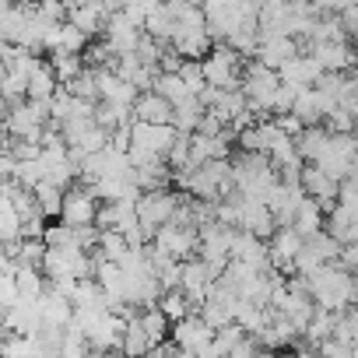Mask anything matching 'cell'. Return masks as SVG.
<instances>
[{
  "mask_svg": "<svg viewBox=\"0 0 358 358\" xmlns=\"http://www.w3.org/2000/svg\"><path fill=\"white\" fill-rule=\"evenodd\" d=\"M306 285H309L313 306L330 309V313H337L344 306H355V299H358L351 271H344L337 264H320L313 274H306Z\"/></svg>",
  "mask_w": 358,
  "mask_h": 358,
  "instance_id": "obj_1",
  "label": "cell"
},
{
  "mask_svg": "<svg viewBox=\"0 0 358 358\" xmlns=\"http://www.w3.org/2000/svg\"><path fill=\"white\" fill-rule=\"evenodd\" d=\"M39 267L46 278H92L95 260L88 250H78V246H46Z\"/></svg>",
  "mask_w": 358,
  "mask_h": 358,
  "instance_id": "obj_2",
  "label": "cell"
},
{
  "mask_svg": "<svg viewBox=\"0 0 358 358\" xmlns=\"http://www.w3.org/2000/svg\"><path fill=\"white\" fill-rule=\"evenodd\" d=\"M313 165H320L334 179L355 176V137H351V130H330L327 134V144L313 158Z\"/></svg>",
  "mask_w": 358,
  "mask_h": 358,
  "instance_id": "obj_3",
  "label": "cell"
},
{
  "mask_svg": "<svg viewBox=\"0 0 358 358\" xmlns=\"http://www.w3.org/2000/svg\"><path fill=\"white\" fill-rule=\"evenodd\" d=\"M204 85L215 88H239V53L229 43H211V50L201 57Z\"/></svg>",
  "mask_w": 358,
  "mask_h": 358,
  "instance_id": "obj_4",
  "label": "cell"
},
{
  "mask_svg": "<svg viewBox=\"0 0 358 358\" xmlns=\"http://www.w3.org/2000/svg\"><path fill=\"white\" fill-rule=\"evenodd\" d=\"M176 204H179V194H172V190H165V187H158V190H141V194H137L134 215H137V222H141V229H144L148 239L155 236V229H158L162 222L172 218Z\"/></svg>",
  "mask_w": 358,
  "mask_h": 358,
  "instance_id": "obj_5",
  "label": "cell"
},
{
  "mask_svg": "<svg viewBox=\"0 0 358 358\" xmlns=\"http://www.w3.org/2000/svg\"><path fill=\"white\" fill-rule=\"evenodd\" d=\"M95 208H99V197L81 183L78 187V179L64 190V201H60V222L64 225H92L95 222Z\"/></svg>",
  "mask_w": 358,
  "mask_h": 358,
  "instance_id": "obj_6",
  "label": "cell"
},
{
  "mask_svg": "<svg viewBox=\"0 0 358 358\" xmlns=\"http://www.w3.org/2000/svg\"><path fill=\"white\" fill-rule=\"evenodd\" d=\"M151 243H158L162 250H169V257L187 260L197 253V229L194 225H176V222H162L151 236Z\"/></svg>",
  "mask_w": 358,
  "mask_h": 358,
  "instance_id": "obj_7",
  "label": "cell"
},
{
  "mask_svg": "<svg viewBox=\"0 0 358 358\" xmlns=\"http://www.w3.org/2000/svg\"><path fill=\"white\" fill-rule=\"evenodd\" d=\"M127 134H130V144H134V148H144V151H155V155H165L169 144L176 141V127H172V123L130 120V123H127Z\"/></svg>",
  "mask_w": 358,
  "mask_h": 358,
  "instance_id": "obj_8",
  "label": "cell"
},
{
  "mask_svg": "<svg viewBox=\"0 0 358 358\" xmlns=\"http://www.w3.org/2000/svg\"><path fill=\"white\" fill-rule=\"evenodd\" d=\"M102 36H106V46L113 50V57H123V53H134V46L141 39V29L123 11H109L106 22H102Z\"/></svg>",
  "mask_w": 358,
  "mask_h": 358,
  "instance_id": "obj_9",
  "label": "cell"
},
{
  "mask_svg": "<svg viewBox=\"0 0 358 358\" xmlns=\"http://www.w3.org/2000/svg\"><path fill=\"white\" fill-rule=\"evenodd\" d=\"M169 327H172V323H169ZM169 334H172V341L179 344V351H183V355H197V348H204L215 330L201 320V313H187L183 320H176V327H172Z\"/></svg>",
  "mask_w": 358,
  "mask_h": 358,
  "instance_id": "obj_10",
  "label": "cell"
},
{
  "mask_svg": "<svg viewBox=\"0 0 358 358\" xmlns=\"http://www.w3.org/2000/svg\"><path fill=\"white\" fill-rule=\"evenodd\" d=\"M299 183H302V190L309 194V197H316V204H320V211L327 215L330 208H334V197H337V179L334 176H327L320 165H302L299 169Z\"/></svg>",
  "mask_w": 358,
  "mask_h": 358,
  "instance_id": "obj_11",
  "label": "cell"
},
{
  "mask_svg": "<svg viewBox=\"0 0 358 358\" xmlns=\"http://www.w3.org/2000/svg\"><path fill=\"white\" fill-rule=\"evenodd\" d=\"M299 53V39H292V36H281V32H271V36H260V43H257V60L260 64H267V67H281L288 57H295Z\"/></svg>",
  "mask_w": 358,
  "mask_h": 358,
  "instance_id": "obj_12",
  "label": "cell"
},
{
  "mask_svg": "<svg viewBox=\"0 0 358 358\" xmlns=\"http://www.w3.org/2000/svg\"><path fill=\"white\" fill-rule=\"evenodd\" d=\"M327 222V232L337 239V243H358V208H348V204H337L323 215Z\"/></svg>",
  "mask_w": 358,
  "mask_h": 358,
  "instance_id": "obj_13",
  "label": "cell"
},
{
  "mask_svg": "<svg viewBox=\"0 0 358 358\" xmlns=\"http://www.w3.org/2000/svg\"><path fill=\"white\" fill-rule=\"evenodd\" d=\"M306 50L316 57V64L323 71H351V64H355L351 43H306Z\"/></svg>",
  "mask_w": 358,
  "mask_h": 358,
  "instance_id": "obj_14",
  "label": "cell"
},
{
  "mask_svg": "<svg viewBox=\"0 0 358 358\" xmlns=\"http://www.w3.org/2000/svg\"><path fill=\"white\" fill-rule=\"evenodd\" d=\"M134 120H144V123H172V106L158 95V92H137L134 106H130Z\"/></svg>",
  "mask_w": 358,
  "mask_h": 358,
  "instance_id": "obj_15",
  "label": "cell"
},
{
  "mask_svg": "<svg viewBox=\"0 0 358 358\" xmlns=\"http://www.w3.org/2000/svg\"><path fill=\"white\" fill-rule=\"evenodd\" d=\"M106 8L99 4V0H85V4H74V8H67V22L74 25V29H81L88 39H95L99 32H102V22H106Z\"/></svg>",
  "mask_w": 358,
  "mask_h": 358,
  "instance_id": "obj_16",
  "label": "cell"
},
{
  "mask_svg": "<svg viewBox=\"0 0 358 358\" xmlns=\"http://www.w3.org/2000/svg\"><path fill=\"white\" fill-rule=\"evenodd\" d=\"M323 74V67L316 64V57L313 53H295V57H288L281 67H278V78L281 81H292V85H313L316 78Z\"/></svg>",
  "mask_w": 358,
  "mask_h": 358,
  "instance_id": "obj_17",
  "label": "cell"
},
{
  "mask_svg": "<svg viewBox=\"0 0 358 358\" xmlns=\"http://www.w3.org/2000/svg\"><path fill=\"white\" fill-rule=\"evenodd\" d=\"M201 113H204V106H201V99L190 92V95H183L179 102H172V127H176L179 134H194Z\"/></svg>",
  "mask_w": 358,
  "mask_h": 358,
  "instance_id": "obj_18",
  "label": "cell"
},
{
  "mask_svg": "<svg viewBox=\"0 0 358 358\" xmlns=\"http://www.w3.org/2000/svg\"><path fill=\"white\" fill-rule=\"evenodd\" d=\"M15 285H18V299H39L46 292V274L36 264H18L15 267Z\"/></svg>",
  "mask_w": 358,
  "mask_h": 358,
  "instance_id": "obj_19",
  "label": "cell"
},
{
  "mask_svg": "<svg viewBox=\"0 0 358 358\" xmlns=\"http://www.w3.org/2000/svg\"><path fill=\"white\" fill-rule=\"evenodd\" d=\"M292 229L306 239V236H313V232H320L323 229V211H320V204H316V197H302V204L295 208V218H292Z\"/></svg>",
  "mask_w": 358,
  "mask_h": 358,
  "instance_id": "obj_20",
  "label": "cell"
},
{
  "mask_svg": "<svg viewBox=\"0 0 358 358\" xmlns=\"http://www.w3.org/2000/svg\"><path fill=\"white\" fill-rule=\"evenodd\" d=\"M39 313H43V320L46 323H57V327H67V320H71V313H74V306H71V299H64V295H57V292H43L39 295Z\"/></svg>",
  "mask_w": 358,
  "mask_h": 358,
  "instance_id": "obj_21",
  "label": "cell"
},
{
  "mask_svg": "<svg viewBox=\"0 0 358 358\" xmlns=\"http://www.w3.org/2000/svg\"><path fill=\"white\" fill-rule=\"evenodd\" d=\"M29 190H32V197H36V204H39L43 218H57V215H60L64 190H60L57 183H50V179H39V183H36V187H29Z\"/></svg>",
  "mask_w": 358,
  "mask_h": 358,
  "instance_id": "obj_22",
  "label": "cell"
},
{
  "mask_svg": "<svg viewBox=\"0 0 358 358\" xmlns=\"http://www.w3.org/2000/svg\"><path fill=\"white\" fill-rule=\"evenodd\" d=\"M172 25H176V18L169 15V8H165V4H158L155 11H148V15H144L141 32H144V36H151V39H158V43H169Z\"/></svg>",
  "mask_w": 358,
  "mask_h": 358,
  "instance_id": "obj_23",
  "label": "cell"
},
{
  "mask_svg": "<svg viewBox=\"0 0 358 358\" xmlns=\"http://www.w3.org/2000/svg\"><path fill=\"white\" fill-rule=\"evenodd\" d=\"M137 323H141L148 344H158V341L169 334V320H165V313H162L158 306H144V309L137 313Z\"/></svg>",
  "mask_w": 358,
  "mask_h": 358,
  "instance_id": "obj_24",
  "label": "cell"
},
{
  "mask_svg": "<svg viewBox=\"0 0 358 358\" xmlns=\"http://www.w3.org/2000/svg\"><path fill=\"white\" fill-rule=\"evenodd\" d=\"M155 306L165 313V320H169V323L183 320V316L190 313V302H187V292H183V288H165V292L155 299Z\"/></svg>",
  "mask_w": 358,
  "mask_h": 358,
  "instance_id": "obj_25",
  "label": "cell"
},
{
  "mask_svg": "<svg viewBox=\"0 0 358 358\" xmlns=\"http://www.w3.org/2000/svg\"><path fill=\"white\" fill-rule=\"evenodd\" d=\"M151 92H158L169 106L179 102L183 95H190V88L183 85V78L179 74H169V71H155V81H151Z\"/></svg>",
  "mask_w": 358,
  "mask_h": 358,
  "instance_id": "obj_26",
  "label": "cell"
},
{
  "mask_svg": "<svg viewBox=\"0 0 358 358\" xmlns=\"http://www.w3.org/2000/svg\"><path fill=\"white\" fill-rule=\"evenodd\" d=\"M53 88H57V78H53L50 64L43 60V64L29 74V81H25V99H50Z\"/></svg>",
  "mask_w": 358,
  "mask_h": 358,
  "instance_id": "obj_27",
  "label": "cell"
},
{
  "mask_svg": "<svg viewBox=\"0 0 358 358\" xmlns=\"http://www.w3.org/2000/svg\"><path fill=\"white\" fill-rule=\"evenodd\" d=\"M120 351H123V355H148V351H151V344H148V337H144V330H141L137 316H130V320L123 323V334H120Z\"/></svg>",
  "mask_w": 358,
  "mask_h": 358,
  "instance_id": "obj_28",
  "label": "cell"
},
{
  "mask_svg": "<svg viewBox=\"0 0 358 358\" xmlns=\"http://www.w3.org/2000/svg\"><path fill=\"white\" fill-rule=\"evenodd\" d=\"M130 246H127V239L116 232V229H99V243H95V257H102V260H120L123 253H127Z\"/></svg>",
  "mask_w": 358,
  "mask_h": 358,
  "instance_id": "obj_29",
  "label": "cell"
},
{
  "mask_svg": "<svg viewBox=\"0 0 358 358\" xmlns=\"http://www.w3.org/2000/svg\"><path fill=\"white\" fill-rule=\"evenodd\" d=\"M50 64V71H53V78L57 81H71L85 64H81V53H67V50H53V57L46 60Z\"/></svg>",
  "mask_w": 358,
  "mask_h": 358,
  "instance_id": "obj_30",
  "label": "cell"
},
{
  "mask_svg": "<svg viewBox=\"0 0 358 358\" xmlns=\"http://www.w3.org/2000/svg\"><path fill=\"white\" fill-rule=\"evenodd\" d=\"M67 85V92L74 95V99H88V102H95L99 99V92H95V71L92 67H81L71 81H64Z\"/></svg>",
  "mask_w": 358,
  "mask_h": 358,
  "instance_id": "obj_31",
  "label": "cell"
},
{
  "mask_svg": "<svg viewBox=\"0 0 358 358\" xmlns=\"http://www.w3.org/2000/svg\"><path fill=\"white\" fill-rule=\"evenodd\" d=\"M85 43H88V36H85L81 29H74V25L64 18V22H60V32H57V50L81 53V50H85Z\"/></svg>",
  "mask_w": 358,
  "mask_h": 358,
  "instance_id": "obj_32",
  "label": "cell"
},
{
  "mask_svg": "<svg viewBox=\"0 0 358 358\" xmlns=\"http://www.w3.org/2000/svg\"><path fill=\"white\" fill-rule=\"evenodd\" d=\"M162 46H165V43H158V39H151V36L141 32V39H137V46H134V57H137L144 67H155V71H158V53H162Z\"/></svg>",
  "mask_w": 358,
  "mask_h": 358,
  "instance_id": "obj_33",
  "label": "cell"
},
{
  "mask_svg": "<svg viewBox=\"0 0 358 358\" xmlns=\"http://www.w3.org/2000/svg\"><path fill=\"white\" fill-rule=\"evenodd\" d=\"M15 179L22 187H36L39 179H43V165H39V158H25V162H18L15 165Z\"/></svg>",
  "mask_w": 358,
  "mask_h": 358,
  "instance_id": "obj_34",
  "label": "cell"
},
{
  "mask_svg": "<svg viewBox=\"0 0 358 358\" xmlns=\"http://www.w3.org/2000/svg\"><path fill=\"white\" fill-rule=\"evenodd\" d=\"M179 78H183V85L197 95L201 88H204V74H201V60H183L179 64V71H176Z\"/></svg>",
  "mask_w": 358,
  "mask_h": 358,
  "instance_id": "obj_35",
  "label": "cell"
},
{
  "mask_svg": "<svg viewBox=\"0 0 358 358\" xmlns=\"http://www.w3.org/2000/svg\"><path fill=\"white\" fill-rule=\"evenodd\" d=\"M299 88H302V85H292V81H278V88H274V113H292V102H295Z\"/></svg>",
  "mask_w": 358,
  "mask_h": 358,
  "instance_id": "obj_36",
  "label": "cell"
},
{
  "mask_svg": "<svg viewBox=\"0 0 358 358\" xmlns=\"http://www.w3.org/2000/svg\"><path fill=\"white\" fill-rule=\"evenodd\" d=\"M327 130H355V113L344 109V106H334L327 116H323Z\"/></svg>",
  "mask_w": 358,
  "mask_h": 358,
  "instance_id": "obj_37",
  "label": "cell"
},
{
  "mask_svg": "<svg viewBox=\"0 0 358 358\" xmlns=\"http://www.w3.org/2000/svg\"><path fill=\"white\" fill-rule=\"evenodd\" d=\"M85 151H102L106 144H109V130L106 127H99V123H92L85 134H81V141H78Z\"/></svg>",
  "mask_w": 358,
  "mask_h": 358,
  "instance_id": "obj_38",
  "label": "cell"
},
{
  "mask_svg": "<svg viewBox=\"0 0 358 358\" xmlns=\"http://www.w3.org/2000/svg\"><path fill=\"white\" fill-rule=\"evenodd\" d=\"M36 11L50 22H64L67 18V4L64 0H36Z\"/></svg>",
  "mask_w": 358,
  "mask_h": 358,
  "instance_id": "obj_39",
  "label": "cell"
},
{
  "mask_svg": "<svg viewBox=\"0 0 358 358\" xmlns=\"http://www.w3.org/2000/svg\"><path fill=\"white\" fill-rule=\"evenodd\" d=\"M18 302V285H15V274H4L0 271V309H8Z\"/></svg>",
  "mask_w": 358,
  "mask_h": 358,
  "instance_id": "obj_40",
  "label": "cell"
},
{
  "mask_svg": "<svg viewBox=\"0 0 358 358\" xmlns=\"http://www.w3.org/2000/svg\"><path fill=\"white\" fill-rule=\"evenodd\" d=\"M334 15H337V25L344 29V36H355L358 32V4H348V8H341Z\"/></svg>",
  "mask_w": 358,
  "mask_h": 358,
  "instance_id": "obj_41",
  "label": "cell"
},
{
  "mask_svg": "<svg viewBox=\"0 0 358 358\" xmlns=\"http://www.w3.org/2000/svg\"><path fill=\"white\" fill-rule=\"evenodd\" d=\"M274 123H278V130L288 134V137H295V134L302 130V120H299L295 113H274Z\"/></svg>",
  "mask_w": 358,
  "mask_h": 358,
  "instance_id": "obj_42",
  "label": "cell"
},
{
  "mask_svg": "<svg viewBox=\"0 0 358 358\" xmlns=\"http://www.w3.org/2000/svg\"><path fill=\"white\" fill-rule=\"evenodd\" d=\"M313 4H316L320 11H327V15H334V11H341V8H348V4H355V0H313Z\"/></svg>",
  "mask_w": 358,
  "mask_h": 358,
  "instance_id": "obj_43",
  "label": "cell"
},
{
  "mask_svg": "<svg viewBox=\"0 0 358 358\" xmlns=\"http://www.w3.org/2000/svg\"><path fill=\"white\" fill-rule=\"evenodd\" d=\"M8 109H11V102H4V99H0V123L8 120Z\"/></svg>",
  "mask_w": 358,
  "mask_h": 358,
  "instance_id": "obj_44",
  "label": "cell"
}]
</instances>
